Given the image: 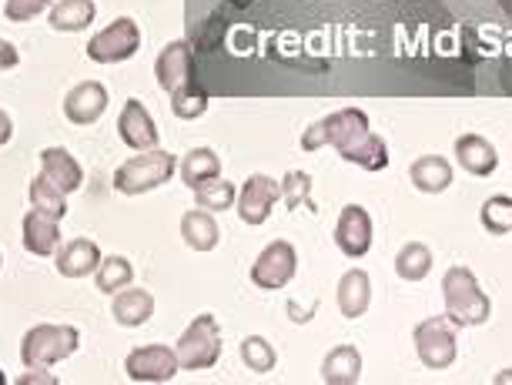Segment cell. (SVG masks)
Wrapping results in <instances>:
<instances>
[{
    "label": "cell",
    "mask_w": 512,
    "mask_h": 385,
    "mask_svg": "<svg viewBox=\"0 0 512 385\" xmlns=\"http://www.w3.org/2000/svg\"><path fill=\"white\" fill-rule=\"evenodd\" d=\"M332 148L342 154L349 165H359L365 171H385L389 168V144L379 134H372L369 114L359 108H342L328 118L315 121L312 128L302 134V148L318 151V148Z\"/></svg>",
    "instance_id": "obj_1"
},
{
    "label": "cell",
    "mask_w": 512,
    "mask_h": 385,
    "mask_svg": "<svg viewBox=\"0 0 512 385\" xmlns=\"http://www.w3.org/2000/svg\"><path fill=\"white\" fill-rule=\"evenodd\" d=\"M442 302H446V319L456 329H476V325H486L492 315L489 295L482 292L476 275L466 265H452L442 275Z\"/></svg>",
    "instance_id": "obj_2"
},
{
    "label": "cell",
    "mask_w": 512,
    "mask_h": 385,
    "mask_svg": "<svg viewBox=\"0 0 512 385\" xmlns=\"http://www.w3.org/2000/svg\"><path fill=\"white\" fill-rule=\"evenodd\" d=\"M178 171V158L171 151L151 148V151H134V158H128L124 165L114 171V191L121 195H148V191L168 185Z\"/></svg>",
    "instance_id": "obj_3"
},
{
    "label": "cell",
    "mask_w": 512,
    "mask_h": 385,
    "mask_svg": "<svg viewBox=\"0 0 512 385\" xmlns=\"http://www.w3.org/2000/svg\"><path fill=\"white\" fill-rule=\"evenodd\" d=\"M81 345V332L74 325H34L21 339V362L27 369H54L57 362L71 359Z\"/></svg>",
    "instance_id": "obj_4"
},
{
    "label": "cell",
    "mask_w": 512,
    "mask_h": 385,
    "mask_svg": "<svg viewBox=\"0 0 512 385\" xmlns=\"http://www.w3.org/2000/svg\"><path fill=\"white\" fill-rule=\"evenodd\" d=\"M175 352H178L181 369H188V372L215 369V362L221 359V325L215 315L201 312L198 319H191L188 329L181 332Z\"/></svg>",
    "instance_id": "obj_5"
},
{
    "label": "cell",
    "mask_w": 512,
    "mask_h": 385,
    "mask_svg": "<svg viewBox=\"0 0 512 385\" xmlns=\"http://www.w3.org/2000/svg\"><path fill=\"white\" fill-rule=\"evenodd\" d=\"M412 342H415V355H419V362L429 372H446L459 359L456 325L446 315H432V319L415 325Z\"/></svg>",
    "instance_id": "obj_6"
},
{
    "label": "cell",
    "mask_w": 512,
    "mask_h": 385,
    "mask_svg": "<svg viewBox=\"0 0 512 385\" xmlns=\"http://www.w3.org/2000/svg\"><path fill=\"white\" fill-rule=\"evenodd\" d=\"M295 275H298V252L285 238L265 245L258 252L255 265H251V282L262 288V292H282L285 285L295 282Z\"/></svg>",
    "instance_id": "obj_7"
},
{
    "label": "cell",
    "mask_w": 512,
    "mask_h": 385,
    "mask_svg": "<svg viewBox=\"0 0 512 385\" xmlns=\"http://www.w3.org/2000/svg\"><path fill=\"white\" fill-rule=\"evenodd\" d=\"M141 51V27L134 17H118L88 41V57L94 64H121Z\"/></svg>",
    "instance_id": "obj_8"
},
{
    "label": "cell",
    "mask_w": 512,
    "mask_h": 385,
    "mask_svg": "<svg viewBox=\"0 0 512 385\" xmlns=\"http://www.w3.org/2000/svg\"><path fill=\"white\" fill-rule=\"evenodd\" d=\"M181 362H178V352L168 349V345H138L134 352H128L124 359V375L131 382H144V385H154V382H171L178 375Z\"/></svg>",
    "instance_id": "obj_9"
},
{
    "label": "cell",
    "mask_w": 512,
    "mask_h": 385,
    "mask_svg": "<svg viewBox=\"0 0 512 385\" xmlns=\"http://www.w3.org/2000/svg\"><path fill=\"white\" fill-rule=\"evenodd\" d=\"M278 201H282V185H278L275 178L262 175V171H255V175H248V181L241 185L238 198H235V208H238V218L245 221V225L258 228L268 221V215L275 211Z\"/></svg>",
    "instance_id": "obj_10"
},
{
    "label": "cell",
    "mask_w": 512,
    "mask_h": 385,
    "mask_svg": "<svg viewBox=\"0 0 512 385\" xmlns=\"http://www.w3.org/2000/svg\"><path fill=\"white\" fill-rule=\"evenodd\" d=\"M372 215L362 205H345L335 221V245L345 258H362L372 252Z\"/></svg>",
    "instance_id": "obj_11"
},
{
    "label": "cell",
    "mask_w": 512,
    "mask_h": 385,
    "mask_svg": "<svg viewBox=\"0 0 512 385\" xmlns=\"http://www.w3.org/2000/svg\"><path fill=\"white\" fill-rule=\"evenodd\" d=\"M111 94L101 81H81L67 91L64 98V118L77 124V128H88V124L101 121V114L108 111Z\"/></svg>",
    "instance_id": "obj_12"
},
{
    "label": "cell",
    "mask_w": 512,
    "mask_h": 385,
    "mask_svg": "<svg viewBox=\"0 0 512 385\" xmlns=\"http://www.w3.org/2000/svg\"><path fill=\"white\" fill-rule=\"evenodd\" d=\"M154 77H158V88L168 94H175L178 88L195 81V57H191L188 41L164 44V51L154 61Z\"/></svg>",
    "instance_id": "obj_13"
},
{
    "label": "cell",
    "mask_w": 512,
    "mask_h": 385,
    "mask_svg": "<svg viewBox=\"0 0 512 385\" xmlns=\"http://www.w3.org/2000/svg\"><path fill=\"white\" fill-rule=\"evenodd\" d=\"M118 134H121V141L128 144L131 151L158 148V124H154L148 108H144L138 98H131L121 108V114H118Z\"/></svg>",
    "instance_id": "obj_14"
},
{
    "label": "cell",
    "mask_w": 512,
    "mask_h": 385,
    "mask_svg": "<svg viewBox=\"0 0 512 385\" xmlns=\"http://www.w3.org/2000/svg\"><path fill=\"white\" fill-rule=\"evenodd\" d=\"M21 235H24L21 242H24L27 252L37 255V258H47V255H54L57 248H61V221L44 215V211L31 208L24 215Z\"/></svg>",
    "instance_id": "obj_15"
},
{
    "label": "cell",
    "mask_w": 512,
    "mask_h": 385,
    "mask_svg": "<svg viewBox=\"0 0 512 385\" xmlns=\"http://www.w3.org/2000/svg\"><path fill=\"white\" fill-rule=\"evenodd\" d=\"M41 175L51 181L57 191L74 195L84 185V168L67 148H44L41 151Z\"/></svg>",
    "instance_id": "obj_16"
},
{
    "label": "cell",
    "mask_w": 512,
    "mask_h": 385,
    "mask_svg": "<svg viewBox=\"0 0 512 385\" xmlns=\"http://www.w3.org/2000/svg\"><path fill=\"white\" fill-rule=\"evenodd\" d=\"M335 302H338V312L345 319H362L372 305V278L369 272L362 268H349L342 278H338V288H335Z\"/></svg>",
    "instance_id": "obj_17"
},
{
    "label": "cell",
    "mask_w": 512,
    "mask_h": 385,
    "mask_svg": "<svg viewBox=\"0 0 512 385\" xmlns=\"http://www.w3.org/2000/svg\"><path fill=\"white\" fill-rule=\"evenodd\" d=\"M111 315H114V322L124 325V329H141V325L154 315V295L148 288L124 285L121 292H114Z\"/></svg>",
    "instance_id": "obj_18"
},
{
    "label": "cell",
    "mask_w": 512,
    "mask_h": 385,
    "mask_svg": "<svg viewBox=\"0 0 512 385\" xmlns=\"http://www.w3.org/2000/svg\"><path fill=\"white\" fill-rule=\"evenodd\" d=\"M101 258L104 255L98 242H91V238H74V242H67L61 252H57L54 265H57V275H64V278H88L98 272Z\"/></svg>",
    "instance_id": "obj_19"
},
{
    "label": "cell",
    "mask_w": 512,
    "mask_h": 385,
    "mask_svg": "<svg viewBox=\"0 0 512 385\" xmlns=\"http://www.w3.org/2000/svg\"><path fill=\"white\" fill-rule=\"evenodd\" d=\"M456 161L462 171H469L476 178H489L499 168V154L492 148V141L482 138V134H462V138H456Z\"/></svg>",
    "instance_id": "obj_20"
},
{
    "label": "cell",
    "mask_w": 512,
    "mask_h": 385,
    "mask_svg": "<svg viewBox=\"0 0 512 385\" xmlns=\"http://www.w3.org/2000/svg\"><path fill=\"white\" fill-rule=\"evenodd\" d=\"M181 238H185V245L191 252H215L221 242V228L211 211L195 208L181 215Z\"/></svg>",
    "instance_id": "obj_21"
},
{
    "label": "cell",
    "mask_w": 512,
    "mask_h": 385,
    "mask_svg": "<svg viewBox=\"0 0 512 385\" xmlns=\"http://www.w3.org/2000/svg\"><path fill=\"white\" fill-rule=\"evenodd\" d=\"M409 178L422 195H442L452 185V165L442 154H422V158L412 161Z\"/></svg>",
    "instance_id": "obj_22"
},
{
    "label": "cell",
    "mask_w": 512,
    "mask_h": 385,
    "mask_svg": "<svg viewBox=\"0 0 512 385\" xmlns=\"http://www.w3.org/2000/svg\"><path fill=\"white\" fill-rule=\"evenodd\" d=\"M362 379V355L355 345H335L322 359V382L328 385H355Z\"/></svg>",
    "instance_id": "obj_23"
},
{
    "label": "cell",
    "mask_w": 512,
    "mask_h": 385,
    "mask_svg": "<svg viewBox=\"0 0 512 385\" xmlns=\"http://www.w3.org/2000/svg\"><path fill=\"white\" fill-rule=\"evenodd\" d=\"M94 14H98L94 0H57V4H51L47 24H51V31L77 34V31H84V27L94 24Z\"/></svg>",
    "instance_id": "obj_24"
},
{
    "label": "cell",
    "mask_w": 512,
    "mask_h": 385,
    "mask_svg": "<svg viewBox=\"0 0 512 385\" xmlns=\"http://www.w3.org/2000/svg\"><path fill=\"white\" fill-rule=\"evenodd\" d=\"M178 171H181V181L195 191L208 181L221 178V158L211 148H191L185 158H178Z\"/></svg>",
    "instance_id": "obj_25"
},
{
    "label": "cell",
    "mask_w": 512,
    "mask_h": 385,
    "mask_svg": "<svg viewBox=\"0 0 512 385\" xmlns=\"http://www.w3.org/2000/svg\"><path fill=\"white\" fill-rule=\"evenodd\" d=\"M429 272H432L429 245H422V242L402 245V252L395 255V275H399L402 282H422V278H429Z\"/></svg>",
    "instance_id": "obj_26"
},
{
    "label": "cell",
    "mask_w": 512,
    "mask_h": 385,
    "mask_svg": "<svg viewBox=\"0 0 512 385\" xmlns=\"http://www.w3.org/2000/svg\"><path fill=\"white\" fill-rule=\"evenodd\" d=\"M131 282H134V265L128 262V258H124V255L101 258L98 272H94V285H98V292L114 295V292H121L124 285H131Z\"/></svg>",
    "instance_id": "obj_27"
},
{
    "label": "cell",
    "mask_w": 512,
    "mask_h": 385,
    "mask_svg": "<svg viewBox=\"0 0 512 385\" xmlns=\"http://www.w3.org/2000/svg\"><path fill=\"white\" fill-rule=\"evenodd\" d=\"M238 352H241V362H245V369L255 372V375H268L278 365L275 345L268 342V339H262V335H248V339H241Z\"/></svg>",
    "instance_id": "obj_28"
},
{
    "label": "cell",
    "mask_w": 512,
    "mask_h": 385,
    "mask_svg": "<svg viewBox=\"0 0 512 385\" xmlns=\"http://www.w3.org/2000/svg\"><path fill=\"white\" fill-rule=\"evenodd\" d=\"M479 221L489 235H509L512 231V198L509 195H492L482 201Z\"/></svg>",
    "instance_id": "obj_29"
},
{
    "label": "cell",
    "mask_w": 512,
    "mask_h": 385,
    "mask_svg": "<svg viewBox=\"0 0 512 385\" xmlns=\"http://www.w3.org/2000/svg\"><path fill=\"white\" fill-rule=\"evenodd\" d=\"M31 208L44 211V215L61 221L67 215V195H64V191H57L44 175H37L31 181Z\"/></svg>",
    "instance_id": "obj_30"
},
{
    "label": "cell",
    "mask_w": 512,
    "mask_h": 385,
    "mask_svg": "<svg viewBox=\"0 0 512 385\" xmlns=\"http://www.w3.org/2000/svg\"><path fill=\"white\" fill-rule=\"evenodd\" d=\"M278 185H282V201L288 205V211H298V208L315 211V201H312V175H308V171H288V175L278 181Z\"/></svg>",
    "instance_id": "obj_31"
},
{
    "label": "cell",
    "mask_w": 512,
    "mask_h": 385,
    "mask_svg": "<svg viewBox=\"0 0 512 385\" xmlns=\"http://www.w3.org/2000/svg\"><path fill=\"white\" fill-rule=\"evenodd\" d=\"M235 198H238V188L231 185V181L225 178H215V181H208V185H201L195 188V201H198V208H205V211H228V208H235Z\"/></svg>",
    "instance_id": "obj_32"
},
{
    "label": "cell",
    "mask_w": 512,
    "mask_h": 385,
    "mask_svg": "<svg viewBox=\"0 0 512 385\" xmlns=\"http://www.w3.org/2000/svg\"><path fill=\"white\" fill-rule=\"evenodd\" d=\"M171 111H175V118H181V121H198L201 114L208 111V94L195 88V81H191L171 94Z\"/></svg>",
    "instance_id": "obj_33"
},
{
    "label": "cell",
    "mask_w": 512,
    "mask_h": 385,
    "mask_svg": "<svg viewBox=\"0 0 512 385\" xmlns=\"http://www.w3.org/2000/svg\"><path fill=\"white\" fill-rule=\"evenodd\" d=\"M54 0H4V17L14 24H27L44 11H51Z\"/></svg>",
    "instance_id": "obj_34"
},
{
    "label": "cell",
    "mask_w": 512,
    "mask_h": 385,
    "mask_svg": "<svg viewBox=\"0 0 512 385\" xmlns=\"http://www.w3.org/2000/svg\"><path fill=\"white\" fill-rule=\"evenodd\" d=\"M17 64H21V51H17L11 41L0 37V71H14Z\"/></svg>",
    "instance_id": "obj_35"
},
{
    "label": "cell",
    "mask_w": 512,
    "mask_h": 385,
    "mask_svg": "<svg viewBox=\"0 0 512 385\" xmlns=\"http://www.w3.org/2000/svg\"><path fill=\"white\" fill-rule=\"evenodd\" d=\"M17 385H57V379L47 369H27L21 379H17Z\"/></svg>",
    "instance_id": "obj_36"
},
{
    "label": "cell",
    "mask_w": 512,
    "mask_h": 385,
    "mask_svg": "<svg viewBox=\"0 0 512 385\" xmlns=\"http://www.w3.org/2000/svg\"><path fill=\"white\" fill-rule=\"evenodd\" d=\"M11 138H14V121H11V114H7V111H0V148H4V144H11Z\"/></svg>",
    "instance_id": "obj_37"
},
{
    "label": "cell",
    "mask_w": 512,
    "mask_h": 385,
    "mask_svg": "<svg viewBox=\"0 0 512 385\" xmlns=\"http://www.w3.org/2000/svg\"><path fill=\"white\" fill-rule=\"evenodd\" d=\"M502 382H512V369H506L502 375H496V385H502Z\"/></svg>",
    "instance_id": "obj_38"
},
{
    "label": "cell",
    "mask_w": 512,
    "mask_h": 385,
    "mask_svg": "<svg viewBox=\"0 0 512 385\" xmlns=\"http://www.w3.org/2000/svg\"><path fill=\"white\" fill-rule=\"evenodd\" d=\"M7 382V375H4V369H0V385H4Z\"/></svg>",
    "instance_id": "obj_39"
},
{
    "label": "cell",
    "mask_w": 512,
    "mask_h": 385,
    "mask_svg": "<svg viewBox=\"0 0 512 385\" xmlns=\"http://www.w3.org/2000/svg\"><path fill=\"white\" fill-rule=\"evenodd\" d=\"M0 265H4V258H0Z\"/></svg>",
    "instance_id": "obj_40"
}]
</instances>
